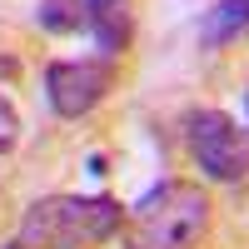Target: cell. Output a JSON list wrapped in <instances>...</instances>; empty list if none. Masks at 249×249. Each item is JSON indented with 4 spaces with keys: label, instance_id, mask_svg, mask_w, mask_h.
I'll use <instances>...</instances> for the list:
<instances>
[{
    "label": "cell",
    "instance_id": "2",
    "mask_svg": "<svg viewBox=\"0 0 249 249\" xmlns=\"http://www.w3.org/2000/svg\"><path fill=\"white\" fill-rule=\"evenodd\" d=\"M124 230V204L110 195H45L20 214V249H95Z\"/></svg>",
    "mask_w": 249,
    "mask_h": 249
},
{
    "label": "cell",
    "instance_id": "3",
    "mask_svg": "<svg viewBox=\"0 0 249 249\" xmlns=\"http://www.w3.org/2000/svg\"><path fill=\"white\" fill-rule=\"evenodd\" d=\"M184 150L204 179L239 184L249 179V130L224 110H190L184 115Z\"/></svg>",
    "mask_w": 249,
    "mask_h": 249
},
{
    "label": "cell",
    "instance_id": "4",
    "mask_svg": "<svg viewBox=\"0 0 249 249\" xmlns=\"http://www.w3.org/2000/svg\"><path fill=\"white\" fill-rule=\"evenodd\" d=\"M115 90V60L80 55V60H55L45 70V100L60 120H85L100 110Z\"/></svg>",
    "mask_w": 249,
    "mask_h": 249
},
{
    "label": "cell",
    "instance_id": "11",
    "mask_svg": "<svg viewBox=\"0 0 249 249\" xmlns=\"http://www.w3.org/2000/svg\"><path fill=\"white\" fill-rule=\"evenodd\" d=\"M244 120H249V95H244Z\"/></svg>",
    "mask_w": 249,
    "mask_h": 249
},
{
    "label": "cell",
    "instance_id": "1",
    "mask_svg": "<svg viewBox=\"0 0 249 249\" xmlns=\"http://www.w3.org/2000/svg\"><path fill=\"white\" fill-rule=\"evenodd\" d=\"M214 204L195 179H160L124 204V249H195L210 234Z\"/></svg>",
    "mask_w": 249,
    "mask_h": 249
},
{
    "label": "cell",
    "instance_id": "10",
    "mask_svg": "<svg viewBox=\"0 0 249 249\" xmlns=\"http://www.w3.org/2000/svg\"><path fill=\"white\" fill-rule=\"evenodd\" d=\"M20 75V60L15 55H0V80H15Z\"/></svg>",
    "mask_w": 249,
    "mask_h": 249
},
{
    "label": "cell",
    "instance_id": "12",
    "mask_svg": "<svg viewBox=\"0 0 249 249\" xmlns=\"http://www.w3.org/2000/svg\"><path fill=\"white\" fill-rule=\"evenodd\" d=\"M5 249H20V244H5Z\"/></svg>",
    "mask_w": 249,
    "mask_h": 249
},
{
    "label": "cell",
    "instance_id": "5",
    "mask_svg": "<svg viewBox=\"0 0 249 249\" xmlns=\"http://www.w3.org/2000/svg\"><path fill=\"white\" fill-rule=\"evenodd\" d=\"M85 30L95 35L100 60H120L135 40V0H85Z\"/></svg>",
    "mask_w": 249,
    "mask_h": 249
},
{
    "label": "cell",
    "instance_id": "9",
    "mask_svg": "<svg viewBox=\"0 0 249 249\" xmlns=\"http://www.w3.org/2000/svg\"><path fill=\"white\" fill-rule=\"evenodd\" d=\"M85 175H90V179H105V175H110V160L100 155V150H95V155H85Z\"/></svg>",
    "mask_w": 249,
    "mask_h": 249
},
{
    "label": "cell",
    "instance_id": "7",
    "mask_svg": "<svg viewBox=\"0 0 249 249\" xmlns=\"http://www.w3.org/2000/svg\"><path fill=\"white\" fill-rule=\"evenodd\" d=\"M35 25L45 35H75V30H85V0H40V5H35Z\"/></svg>",
    "mask_w": 249,
    "mask_h": 249
},
{
    "label": "cell",
    "instance_id": "8",
    "mask_svg": "<svg viewBox=\"0 0 249 249\" xmlns=\"http://www.w3.org/2000/svg\"><path fill=\"white\" fill-rule=\"evenodd\" d=\"M15 144H20V110L10 105L5 95H0V160H5Z\"/></svg>",
    "mask_w": 249,
    "mask_h": 249
},
{
    "label": "cell",
    "instance_id": "6",
    "mask_svg": "<svg viewBox=\"0 0 249 249\" xmlns=\"http://www.w3.org/2000/svg\"><path fill=\"white\" fill-rule=\"evenodd\" d=\"M244 35H249V0H219L199 20V45L204 50H224Z\"/></svg>",
    "mask_w": 249,
    "mask_h": 249
}]
</instances>
